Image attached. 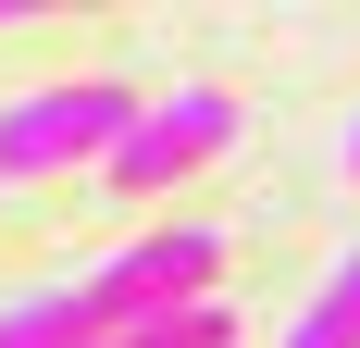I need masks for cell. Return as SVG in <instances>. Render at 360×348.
<instances>
[{
	"mask_svg": "<svg viewBox=\"0 0 360 348\" xmlns=\"http://www.w3.org/2000/svg\"><path fill=\"white\" fill-rule=\"evenodd\" d=\"M137 112H149V100H137V87H112V75H63V87H25V100H0V187H37V174L112 162Z\"/></svg>",
	"mask_w": 360,
	"mask_h": 348,
	"instance_id": "obj_1",
	"label": "cell"
},
{
	"mask_svg": "<svg viewBox=\"0 0 360 348\" xmlns=\"http://www.w3.org/2000/svg\"><path fill=\"white\" fill-rule=\"evenodd\" d=\"M212 274H224V224H149V237H124L112 261H87V274H63V286L87 299L100 336H124V323H149V311L212 299Z\"/></svg>",
	"mask_w": 360,
	"mask_h": 348,
	"instance_id": "obj_2",
	"label": "cell"
},
{
	"mask_svg": "<svg viewBox=\"0 0 360 348\" xmlns=\"http://www.w3.org/2000/svg\"><path fill=\"white\" fill-rule=\"evenodd\" d=\"M224 137H236V100H224V87H174V100H149L137 125H124L112 187H124V199H162V187H186Z\"/></svg>",
	"mask_w": 360,
	"mask_h": 348,
	"instance_id": "obj_3",
	"label": "cell"
},
{
	"mask_svg": "<svg viewBox=\"0 0 360 348\" xmlns=\"http://www.w3.org/2000/svg\"><path fill=\"white\" fill-rule=\"evenodd\" d=\"M274 348H360V249L311 286V299H298V323H286Z\"/></svg>",
	"mask_w": 360,
	"mask_h": 348,
	"instance_id": "obj_4",
	"label": "cell"
},
{
	"mask_svg": "<svg viewBox=\"0 0 360 348\" xmlns=\"http://www.w3.org/2000/svg\"><path fill=\"white\" fill-rule=\"evenodd\" d=\"M100 348H236V311L224 299H186V311H149V323H124Z\"/></svg>",
	"mask_w": 360,
	"mask_h": 348,
	"instance_id": "obj_5",
	"label": "cell"
},
{
	"mask_svg": "<svg viewBox=\"0 0 360 348\" xmlns=\"http://www.w3.org/2000/svg\"><path fill=\"white\" fill-rule=\"evenodd\" d=\"M25 13H37V0H0V25H25Z\"/></svg>",
	"mask_w": 360,
	"mask_h": 348,
	"instance_id": "obj_6",
	"label": "cell"
},
{
	"mask_svg": "<svg viewBox=\"0 0 360 348\" xmlns=\"http://www.w3.org/2000/svg\"><path fill=\"white\" fill-rule=\"evenodd\" d=\"M348 174H360V125H348Z\"/></svg>",
	"mask_w": 360,
	"mask_h": 348,
	"instance_id": "obj_7",
	"label": "cell"
}]
</instances>
